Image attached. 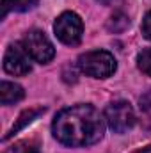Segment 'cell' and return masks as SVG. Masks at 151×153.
I'll return each instance as SVG.
<instances>
[{
  "instance_id": "277c9868",
  "label": "cell",
  "mask_w": 151,
  "mask_h": 153,
  "mask_svg": "<svg viewBox=\"0 0 151 153\" xmlns=\"http://www.w3.org/2000/svg\"><path fill=\"white\" fill-rule=\"evenodd\" d=\"M53 32L61 43H64L68 46H75L80 43L82 34H84L82 18L71 11L62 13L61 16H57L55 23H53Z\"/></svg>"
},
{
  "instance_id": "5b68a950",
  "label": "cell",
  "mask_w": 151,
  "mask_h": 153,
  "mask_svg": "<svg viewBox=\"0 0 151 153\" xmlns=\"http://www.w3.org/2000/svg\"><path fill=\"white\" fill-rule=\"evenodd\" d=\"M21 45L25 46L29 55L39 64H46L55 57V48H53L52 41L46 38V34L43 30H38V29L29 30L23 36Z\"/></svg>"
},
{
  "instance_id": "3957f363",
  "label": "cell",
  "mask_w": 151,
  "mask_h": 153,
  "mask_svg": "<svg viewBox=\"0 0 151 153\" xmlns=\"http://www.w3.org/2000/svg\"><path fill=\"white\" fill-rule=\"evenodd\" d=\"M103 116H105V123L109 125V128L115 134H124V132L132 130L135 125V111L124 100H117V102L109 103Z\"/></svg>"
},
{
  "instance_id": "ba28073f",
  "label": "cell",
  "mask_w": 151,
  "mask_h": 153,
  "mask_svg": "<svg viewBox=\"0 0 151 153\" xmlns=\"http://www.w3.org/2000/svg\"><path fill=\"white\" fill-rule=\"evenodd\" d=\"M44 112V109L43 107H36V109H27V111H23L21 114H20V117L16 119V123L11 126V130L4 135V141H9L13 135H16L20 130H23L27 125H30L34 119H38V116H41Z\"/></svg>"
},
{
  "instance_id": "6da1fadb",
  "label": "cell",
  "mask_w": 151,
  "mask_h": 153,
  "mask_svg": "<svg viewBox=\"0 0 151 153\" xmlns=\"http://www.w3.org/2000/svg\"><path fill=\"white\" fill-rule=\"evenodd\" d=\"M105 116L87 103L62 109L52 123L53 137L70 148H85L101 141L105 134Z\"/></svg>"
},
{
  "instance_id": "7c38bea8",
  "label": "cell",
  "mask_w": 151,
  "mask_h": 153,
  "mask_svg": "<svg viewBox=\"0 0 151 153\" xmlns=\"http://www.w3.org/2000/svg\"><path fill=\"white\" fill-rule=\"evenodd\" d=\"M137 66L144 75L151 76V46L144 48L139 55H137Z\"/></svg>"
},
{
  "instance_id": "8992f818",
  "label": "cell",
  "mask_w": 151,
  "mask_h": 153,
  "mask_svg": "<svg viewBox=\"0 0 151 153\" xmlns=\"http://www.w3.org/2000/svg\"><path fill=\"white\" fill-rule=\"evenodd\" d=\"M30 59L32 57L29 55V52L25 50V46L21 43L9 45L4 53V70H5V73L14 76L29 75L32 70Z\"/></svg>"
},
{
  "instance_id": "7a4b0ae2",
  "label": "cell",
  "mask_w": 151,
  "mask_h": 153,
  "mask_svg": "<svg viewBox=\"0 0 151 153\" xmlns=\"http://www.w3.org/2000/svg\"><path fill=\"white\" fill-rule=\"evenodd\" d=\"M78 68L82 73L93 78H109L114 75L117 64L110 52L107 50H91L78 57Z\"/></svg>"
},
{
  "instance_id": "8fae6325",
  "label": "cell",
  "mask_w": 151,
  "mask_h": 153,
  "mask_svg": "<svg viewBox=\"0 0 151 153\" xmlns=\"http://www.w3.org/2000/svg\"><path fill=\"white\" fill-rule=\"evenodd\" d=\"M4 153H39V144L36 141H20L7 148Z\"/></svg>"
},
{
  "instance_id": "5bb4252c",
  "label": "cell",
  "mask_w": 151,
  "mask_h": 153,
  "mask_svg": "<svg viewBox=\"0 0 151 153\" xmlns=\"http://www.w3.org/2000/svg\"><path fill=\"white\" fill-rule=\"evenodd\" d=\"M96 2H100V4H103V5H117V4H121L123 0H96Z\"/></svg>"
},
{
  "instance_id": "4fadbf2b",
  "label": "cell",
  "mask_w": 151,
  "mask_h": 153,
  "mask_svg": "<svg viewBox=\"0 0 151 153\" xmlns=\"http://www.w3.org/2000/svg\"><path fill=\"white\" fill-rule=\"evenodd\" d=\"M141 30H142V36L151 41V11L146 13V16L142 20V25H141Z\"/></svg>"
},
{
  "instance_id": "9c48e42d",
  "label": "cell",
  "mask_w": 151,
  "mask_h": 153,
  "mask_svg": "<svg viewBox=\"0 0 151 153\" xmlns=\"http://www.w3.org/2000/svg\"><path fill=\"white\" fill-rule=\"evenodd\" d=\"M39 0H2V18L9 13H25L38 5Z\"/></svg>"
},
{
  "instance_id": "30bf717a",
  "label": "cell",
  "mask_w": 151,
  "mask_h": 153,
  "mask_svg": "<svg viewBox=\"0 0 151 153\" xmlns=\"http://www.w3.org/2000/svg\"><path fill=\"white\" fill-rule=\"evenodd\" d=\"M128 25H130V18L124 13H121V11L114 13L112 16L109 18V22H107V29L110 32H123Z\"/></svg>"
},
{
  "instance_id": "52a82bcc",
  "label": "cell",
  "mask_w": 151,
  "mask_h": 153,
  "mask_svg": "<svg viewBox=\"0 0 151 153\" xmlns=\"http://www.w3.org/2000/svg\"><path fill=\"white\" fill-rule=\"evenodd\" d=\"M23 96H25V91L21 85H18L14 82H7V80L0 82V102H2V105H13V103L20 102Z\"/></svg>"
}]
</instances>
